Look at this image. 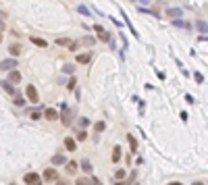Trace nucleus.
I'll return each instance as SVG.
<instances>
[{
	"instance_id": "nucleus-8",
	"label": "nucleus",
	"mask_w": 208,
	"mask_h": 185,
	"mask_svg": "<svg viewBox=\"0 0 208 185\" xmlns=\"http://www.w3.org/2000/svg\"><path fill=\"white\" fill-rule=\"evenodd\" d=\"M42 114H44L48 121H56V119H58V112H56L54 108H44V112H42Z\"/></svg>"
},
{
	"instance_id": "nucleus-27",
	"label": "nucleus",
	"mask_w": 208,
	"mask_h": 185,
	"mask_svg": "<svg viewBox=\"0 0 208 185\" xmlns=\"http://www.w3.org/2000/svg\"><path fill=\"white\" fill-rule=\"evenodd\" d=\"M94 129H96L98 133H100V131H104V129H106V125H104V121H98V123L94 125Z\"/></svg>"
},
{
	"instance_id": "nucleus-17",
	"label": "nucleus",
	"mask_w": 208,
	"mask_h": 185,
	"mask_svg": "<svg viewBox=\"0 0 208 185\" xmlns=\"http://www.w3.org/2000/svg\"><path fill=\"white\" fill-rule=\"evenodd\" d=\"M75 171H77V162L75 160H69L67 162V173L69 175H75Z\"/></svg>"
},
{
	"instance_id": "nucleus-12",
	"label": "nucleus",
	"mask_w": 208,
	"mask_h": 185,
	"mask_svg": "<svg viewBox=\"0 0 208 185\" xmlns=\"http://www.w3.org/2000/svg\"><path fill=\"white\" fill-rule=\"evenodd\" d=\"M31 44H36L38 48H46L48 46V42H46L44 38H34V36H31Z\"/></svg>"
},
{
	"instance_id": "nucleus-37",
	"label": "nucleus",
	"mask_w": 208,
	"mask_h": 185,
	"mask_svg": "<svg viewBox=\"0 0 208 185\" xmlns=\"http://www.w3.org/2000/svg\"><path fill=\"white\" fill-rule=\"evenodd\" d=\"M192 185H204V183H202V181H194Z\"/></svg>"
},
{
	"instance_id": "nucleus-26",
	"label": "nucleus",
	"mask_w": 208,
	"mask_h": 185,
	"mask_svg": "<svg viewBox=\"0 0 208 185\" xmlns=\"http://www.w3.org/2000/svg\"><path fill=\"white\" fill-rule=\"evenodd\" d=\"M98 38H100V42H110V33H106V31L98 33Z\"/></svg>"
},
{
	"instance_id": "nucleus-40",
	"label": "nucleus",
	"mask_w": 208,
	"mask_h": 185,
	"mask_svg": "<svg viewBox=\"0 0 208 185\" xmlns=\"http://www.w3.org/2000/svg\"><path fill=\"white\" fill-rule=\"evenodd\" d=\"M133 185H137V183H133Z\"/></svg>"
},
{
	"instance_id": "nucleus-1",
	"label": "nucleus",
	"mask_w": 208,
	"mask_h": 185,
	"mask_svg": "<svg viewBox=\"0 0 208 185\" xmlns=\"http://www.w3.org/2000/svg\"><path fill=\"white\" fill-rule=\"evenodd\" d=\"M73 114H75V110L67 108V104H65V106H63V112H60V121H63V125H65V127H69V125H71Z\"/></svg>"
},
{
	"instance_id": "nucleus-21",
	"label": "nucleus",
	"mask_w": 208,
	"mask_h": 185,
	"mask_svg": "<svg viewBox=\"0 0 208 185\" xmlns=\"http://www.w3.org/2000/svg\"><path fill=\"white\" fill-rule=\"evenodd\" d=\"M75 183L77 185H92V181H89V177H77Z\"/></svg>"
},
{
	"instance_id": "nucleus-30",
	"label": "nucleus",
	"mask_w": 208,
	"mask_h": 185,
	"mask_svg": "<svg viewBox=\"0 0 208 185\" xmlns=\"http://www.w3.org/2000/svg\"><path fill=\"white\" fill-rule=\"evenodd\" d=\"M75 85H77V79H75V77H71V79H69V83H67V90H73Z\"/></svg>"
},
{
	"instance_id": "nucleus-5",
	"label": "nucleus",
	"mask_w": 208,
	"mask_h": 185,
	"mask_svg": "<svg viewBox=\"0 0 208 185\" xmlns=\"http://www.w3.org/2000/svg\"><path fill=\"white\" fill-rule=\"evenodd\" d=\"M56 179H58V175H56V171L48 166V169L44 171V181H48V183H50V181H56Z\"/></svg>"
},
{
	"instance_id": "nucleus-4",
	"label": "nucleus",
	"mask_w": 208,
	"mask_h": 185,
	"mask_svg": "<svg viewBox=\"0 0 208 185\" xmlns=\"http://www.w3.org/2000/svg\"><path fill=\"white\" fill-rule=\"evenodd\" d=\"M17 58H6V60H2L0 62V71H13L15 67H17Z\"/></svg>"
},
{
	"instance_id": "nucleus-13",
	"label": "nucleus",
	"mask_w": 208,
	"mask_h": 185,
	"mask_svg": "<svg viewBox=\"0 0 208 185\" xmlns=\"http://www.w3.org/2000/svg\"><path fill=\"white\" fill-rule=\"evenodd\" d=\"M73 44V40H69V38H58L56 40V46H63V48H69Z\"/></svg>"
},
{
	"instance_id": "nucleus-6",
	"label": "nucleus",
	"mask_w": 208,
	"mask_h": 185,
	"mask_svg": "<svg viewBox=\"0 0 208 185\" xmlns=\"http://www.w3.org/2000/svg\"><path fill=\"white\" fill-rule=\"evenodd\" d=\"M21 77H23V75H21V73H19V71H15V69H13V71H10V73H8V79H6V81H8V83H13V85H15V83H19V81H21Z\"/></svg>"
},
{
	"instance_id": "nucleus-31",
	"label": "nucleus",
	"mask_w": 208,
	"mask_h": 185,
	"mask_svg": "<svg viewBox=\"0 0 208 185\" xmlns=\"http://www.w3.org/2000/svg\"><path fill=\"white\" fill-rule=\"evenodd\" d=\"M15 104H17V106H23V104H25V98L17 96V98H15Z\"/></svg>"
},
{
	"instance_id": "nucleus-3",
	"label": "nucleus",
	"mask_w": 208,
	"mask_h": 185,
	"mask_svg": "<svg viewBox=\"0 0 208 185\" xmlns=\"http://www.w3.org/2000/svg\"><path fill=\"white\" fill-rule=\"evenodd\" d=\"M25 96H27V100H29V102H34V104H38V100H40V96H38V90H36L34 85H27V90H25Z\"/></svg>"
},
{
	"instance_id": "nucleus-38",
	"label": "nucleus",
	"mask_w": 208,
	"mask_h": 185,
	"mask_svg": "<svg viewBox=\"0 0 208 185\" xmlns=\"http://www.w3.org/2000/svg\"><path fill=\"white\" fill-rule=\"evenodd\" d=\"M56 185H67V183L65 181H56Z\"/></svg>"
},
{
	"instance_id": "nucleus-36",
	"label": "nucleus",
	"mask_w": 208,
	"mask_h": 185,
	"mask_svg": "<svg viewBox=\"0 0 208 185\" xmlns=\"http://www.w3.org/2000/svg\"><path fill=\"white\" fill-rule=\"evenodd\" d=\"M2 29H4V25L0 23V44H2Z\"/></svg>"
},
{
	"instance_id": "nucleus-10",
	"label": "nucleus",
	"mask_w": 208,
	"mask_h": 185,
	"mask_svg": "<svg viewBox=\"0 0 208 185\" xmlns=\"http://www.w3.org/2000/svg\"><path fill=\"white\" fill-rule=\"evenodd\" d=\"M65 146H67V150H69V152H75V150H77V141H75L73 137L65 139Z\"/></svg>"
},
{
	"instance_id": "nucleus-29",
	"label": "nucleus",
	"mask_w": 208,
	"mask_h": 185,
	"mask_svg": "<svg viewBox=\"0 0 208 185\" xmlns=\"http://www.w3.org/2000/svg\"><path fill=\"white\" fill-rule=\"evenodd\" d=\"M77 123H79V127H83V129H85V127L89 125V119H85V117H81V119H79Z\"/></svg>"
},
{
	"instance_id": "nucleus-39",
	"label": "nucleus",
	"mask_w": 208,
	"mask_h": 185,
	"mask_svg": "<svg viewBox=\"0 0 208 185\" xmlns=\"http://www.w3.org/2000/svg\"><path fill=\"white\" fill-rule=\"evenodd\" d=\"M168 185H183V183H168Z\"/></svg>"
},
{
	"instance_id": "nucleus-41",
	"label": "nucleus",
	"mask_w": 208,
	"mask_h": 185,
	"mask_svg": "<svg viewBox=\"0 0 208 185\" xmlns=\"http://www.w3.org/2000/svg\"><path fill=\"white\" fill-rule=\"evenodd\" d=\"M10 185H15V183H10Z\"/></svg>"
},
{
	"instance_id": "nucleus-2",
	"label": "nucleus",
	"mask_w": 208,
	"mask_h": 185,
	"mask_svg": "<svg viewBox=\"0 0 208 185\" xmlns=\"http://www.w3.org/2000/svg\"><path fill=\"white\" fill-rule=\"evenodd\" d=\"M23 181H25V185H42V177L38 173H27L23 177Z\"/></svg>"
},
{
	"instance_id": "nucleus-9",
	"label": "nucleus",
	"mask_w": 208,
	"mask_h": 185,
	"mask_svg": "<svg viewBox=\"0 0 208 185\" xmlns=\"http://www.w3.org/2000/svg\"><path fill=\"white\" fill-rule=\"evenodd\" d=\"M0 88H2V90H6V92L10 94V96H17V90H15V85H13V83H8V81H0Z\"/></svg>"
},
{
	"instance_id": "nucleus-16",
	"label": "nucleus",
	"mask_w": 208,
	"mask_h": 185,
	"mask_svg": "<svg viewBox=\"0 0 208 185\" xmlns=\"http://www.w3.org/2000/svg\"><path fill=\"white\" fill-rule=\"evenodd\" d=\"M65 162H67V158H65L63 154H56V156H52V164H56V166H58V164H65Z\"/></svg>"
},
{
	"instance_id": "nucleus-32",
	"label": "nucleus",
	"mask_w": 208,
	"mask_h": 185,
	"mask_svg": "<svg viewBox=\"0 0 208 185\" xmlns=\"http://www.w3.org/2000/svg\"><path fill=\"white\" fill-rule=\"evenodd\" d=\"M63 69H65V73H73V69H75V67H73V65H65Z\"/></svg>"
},
{
	"instance_id": "nucleus-11",
	"label": "nucleus",
	"mask_w": 208,
	"mask_h": 185,
	"mask_svg": "<svg viewBox=\"0 0 208 185\" xmlns=\"http://www.w3.org/2000/svg\"><path fill=\"white\" fill-rule=\"evenodd\" d=\"M79 166H81V171L85 173V175H89V173H92V162H89L87 158H83V160H81V164H79Z\"/></svg>"
},
{
	"instance_id": "nucleus-28",
	"label": "nucleus",
	"mask_w": 208,
	"mask_h": 185,
	"mask_svg": "<svg viewBox=\"0 0 208 185\" xmlns=\"http://www.w3.org/2000/svg\"><path fill=\"white\" fill-rule=\"evenodd\" d=\"M77 10H79V13H81L83 17H89V15H92V13H89V10H87V6H83V4H81V6H79V8H77Z\"/></svg>"
},
{
	"instance_id": "nucleus-22",
	"label": "nucleus",
	"mask_w": 208,
	"mask_h": 185,
	"mask_svg": "<svg viewBox=\"0 0 208 185\" xmlns=\"http://www.w3.org/2000/svg\"><path fill=\"white\" fill-rule=\"evenodd\" d=\"M87 139V133H85V129H79L77 131V141H85Z\"/></svg>"
},
{
	"instance_id": "nucleus-14",
	"label": "nucleus",
	"mask_w": 208,
	"mask_h": 185,
	"mask_svg": "<svg viewBox=\"0 0 208 185\" xmlns=\"http://www.w3.org/2000/svg\"><path fill=\"white\" fill-rule=\"evenodd\" d=\"M127 141H129V148H131V152H135V150H137V139L133 137L131 133H127Z\"/></svg>"
},
{
	"instance_id": "nucleus-18",
	"label": "nucleus",
	"mask_w": 208,
	"mask_h": 185,
	"mask_svg": "<svg viewBox=\"0 0 208 185\" xmlns=\"http://www.w3.org/2000/svg\"><path fill=\"white\" fill-rule=\"evenodd\" d=\"M8 52H10L13 56H19V54H21V46H19V44H10V46H8Z\"/></svg>"
},
{
	"instance_id": "nucleus-33",
	"label": "nucleus",
	"mask_w": 208,
	"mask_h": 185,
	"mask_svg": "<svg viewBox=\"0 0 208 185\" xmlns=\"http://www.w3.org/2000/svg\"><path fill=\"white\" fill-rule=\"evenodd\" d=\"M194 77H196V81H198V83H202V81H204V75H202V73H196Z\"/></svg>"
},
{
	"instance_id": "nucleus-25",
	"label": "nucleus",
	"mask_w": 208,
	"mask_h": 185,
	"mask_svg": "<svg viewBox=\"0 0 208 185\" xmlns=\"http://www.w3.org/2000/svg\"><path fill=\"white\" fill-rule=\"evenodd\" d=\"M166 13H168L171 17H181V15H183V10H179V8H171V10H166Z\"/></svg>"
},
{
	"instance_id": "nucleus-19",
	"label": "nucleus",
	"mask_w": 208,
	"mask_h": 185,
	"mask_svg": "<svg viewBox=\"0 0 208 185\" xmlns=\"http://www.w3.org/2000/svg\"><path fill=\"white\" fill-rule=\"evenodd\" d=\"M173 25H175V27H183V29H189V23H187V21H181V19H173Z\"/></svg>"
},
{
	"instance_id": "nucleus-23",
	"label": "nucleus",
	"mask_w": 208,
	"mask_h": 185,
	"mask_svg": "<svg viewBox=\"0 0 208 185\" xmlns=\"http://www.w3.org/2000/svg\"><path fill=\"white\" fill-rule=\"evenodd\" d=\"M125 177H127V173H125L123 169H119V171H117V173H115V179H119V181H123Z\"/></svg>"
},
{
	"instance_id": "nucleus-15",
	"label": "nucleus",
	"mask_w": 208,
	"mask_h": 185,
	"mask_svg": "<svg viewBox=\"0 0 208 185\" xmlns=\"http://www.w3.org/2000/svg\"><path fill=\"white\" fill-rule=\"evenodd\" d=\"M121 160V146H115L113 148V162H119Z\"/></svg>"
},
{
	"instance_id": "nucleus-35",
	"label": "nucleus",
	"mask_w": 208,
	"mask_h": 185,
	"mask_svg": "<svg viewBox=\"0 0 208 185\" xmlns=\"http://www.w3.org/2000/svg\"><path fill=\"white\" fill-rule=\"evenodd\" d=\"M89 181H92V185H102L100 183V179H96V177H89Z\"/></svg>"
},
{
	"instance_id": "nucleus-34",
	"label": "nucleus",
	"mask_w": 208,
	"mask_h": 185,
	"mask_svg": "<svg viewBox=\"0 0 208 185\" xmlns=\"http://www.w3.org/2000/svg\"><path fill=\"white\" fill-rule=\"evenodd\" d=\"M42 117V112H38V110H34V112H31V119H34V121H36V119H40Z\"/></svg>"
},
{
	"instance_id": "nucleus-7",
	"label": "nucleus",
	"mask_w": 208,
	"mask_h": 185,
	"mask_svg": "<svg viewBox=\"0 0 208 185\" xmlns=\"http://www.w3.org/2000/svg\"><path fill=\"white\" fill-rule=\"evenodd\" d=\"M75 60H77V65H87V62L92 60V52H85V54H77V56H75Z\"/></svg>"
},
{
	"instance_id": "nucleus-20",
	"label": "nucleus",
	"mask_w": 208,
	"mask_h": 185,
	"mask_svg": "<svg viewBox=\"0 0 208 185\" xmlns=\"http://www.w3.org/2000/svg\"><path fill=\"white\" fill-rule=\"evenodd\" d=\"M81 44H83V46H94V44H96V38H92V36H85V38L81 40Z\"/></svg>"
},
{
	"instance_id": "nucleus-24",
	"label": "nucleus",
	"mask_w": 208,
	"mask_h": 185,
	"mask_svg": "<svg viewBox=\"0 0 208 185\" xmlns=\"http://www.w3.org/2000/svg\"><path fill=\"white\" fill-rule=\"evenodd\" d=\"M198 29H200L202 33H206V31H208V23H206V21H198Z\"/></svg>"
}]
</instances>
